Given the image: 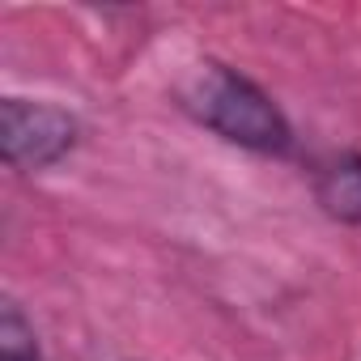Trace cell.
Wrapping results in <instances>:
<instances>
[{
    "instance_id": "cell-2",
    "label": "cell",
    "mask_w": 361,
    "mask_h": 361,
    "mask_svg": "<svg viewBox=\"0 0 361 361\" xmlns=\"http://www.w3.org/2000/svg\"><path fill=\"white\" fill-rule=\"evenodd\" d=\"M81 145V119L47 98H0V157L9 170L39 174L73 157Z\"/></svg>"
},
{
    "instance_id": "cell-4",
    "label": "cell",
    "mask_w": 361,
    "mask_h": 361,
    "mask_svg": "<svg viewBox=\"0 0 361 361\" xmlns=\"http://www.w3.org/2000/svg\"><path fill=\"white\" fill-rule=\"evenodd\" d=\"M0 361H47L35 323L13 298H5V306H0Z\"/></svg>"
},
{
    "instance_id": "cell-1",
    "label": "cell",
    "mask_w": 361,
    "mask_h": 361,
    "mask_svg": "<svg viewBox=\"0 0 361 361\" xmlns=\"http://www.w3.org/2000/svg\"><path fill=\"white\" fill-rule=\"evenodd\" d=\"M174 106L196 128L213 132L217 140L259 153V157H289L293 153V123L281 111V102L243 68L204 56L183 68L174 81Z\"/></svg>"
},
{
    "instance_id": "cell-3",
    "label": "cell",
    "mask_w": 361,
    "mask_h": 361,
    "mask_svg": "<svg viewBox=\"0 0 361 361\" xmlns=\"http://www.w3.org/2000/svg\"><path fill=\"white\" fill-rule=\"evenodd\" d=\"M310 192L323 217L336 226H361V153L344 149L323 157L310 174Z\"/></svg>"
}]
</instances>
